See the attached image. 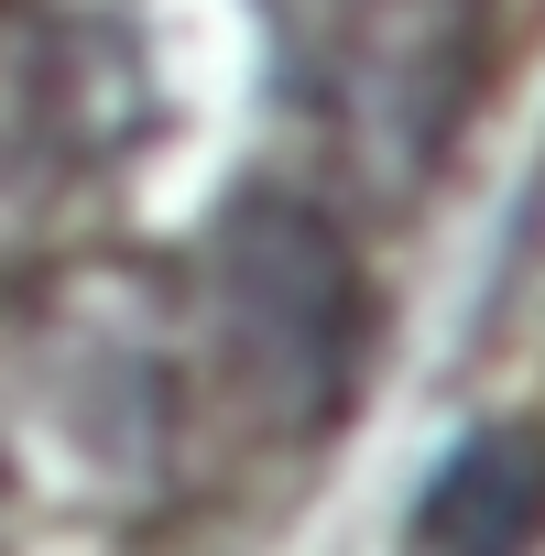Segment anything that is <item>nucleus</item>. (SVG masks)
Masks as SVG:
<instances>
[{
    "instance_id": "obj_1",
    "label": "nucleus",
    "mask_w": 545,
    "mask_h": 556,
    "mask_svg": "<svg viewBox=\"0 0 545 556\" xmlns=\"http://www.w3.org/2000/svg\"><path fill=\"white\" fill-rule=\"evenodd\" d=\"M218 295H229V328L262 361V382H272L284 415H328L339 404L350 339H360V285H350L339 240L306 207L251 197L229 218V240H218Z\"/></svg>"
},
{
    "instance_id": "obj_2",
    "label": "nucleus",
    "mask_w": 545,
    "mask_h": 556,
    "mask_svg": "<svg viewBox=\"0 0 545 556\" xmlns=\"http://www.w3.org/2000/svg\"><path fill=\"white\" fill-rule=\"evenodd\" d=\"M415 534L426 545H534L545 534V437L534 426H480L458 437L436 469H426V502H415Z\"/></svg>"
}]
</instances>
